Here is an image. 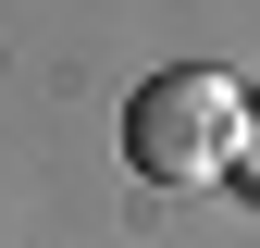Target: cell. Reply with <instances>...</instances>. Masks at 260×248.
<instances>
[{"instance_id": "1", "label": "cell", "mask_w": 260, "mask_h": 248, "mask_svg": "<svg viewBox=\"0 0 260 248\" xmlns=\"http://www.w3.org/2000/svg\"><path fill=\"white\" fill-rule=\"evenodd\" d=\"M236 137H248V100H236V75H211V62H161L137 100H124V162L149 186L236 174Z\"/></svg>"}, {"instance_id": "2", "label": "cell", "mask_w": 260, "mask_h": 248, "mask_svg": "<svg viewBox=\"0 0 260 248\" xmlns=\"http://www.w3.org/2000/svg\"><path fill=\"white\" fill-rule=\"evenodd\" d=\"M236 174H248V186H260V112H248V137H236Z\"/></svg>"}]
</instances>
